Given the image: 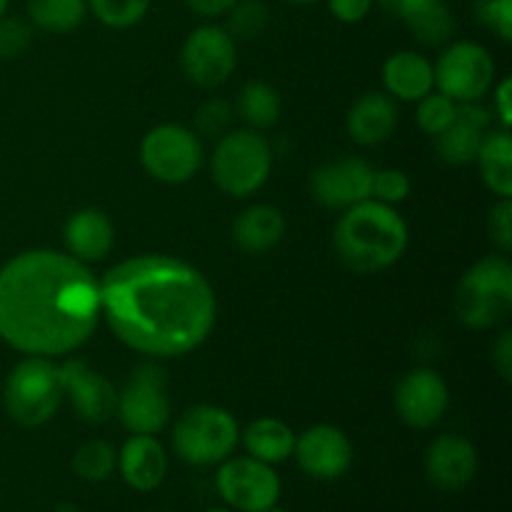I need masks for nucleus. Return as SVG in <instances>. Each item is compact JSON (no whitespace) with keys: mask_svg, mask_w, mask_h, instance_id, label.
<instances>
[{"mask_svg":"<svg viewBox=\"0 0 512 512\" xmlns=\"http://www.w3.org/2000/svg\"><path fill=\"white\" fill-rule=\"evenodd\" d=\"M403 20L413 38L423 45H443L455 30V20L443 0H430V3L420 5L413 13L405 15Z\"/></svg>","mask_w":512,"mask_h":512,"instance_id":"28","label":"nucleus"},{"mask_svg":"<svg viewBox=\"0 0 512 512\" xmlns=\"http://www.w3.org/2000/svg\"><path fill=\"white\" fill-rule=\"evenodd\" d=\"M425 473L438 490L460 493L478 473V450L463 435H440L425 453Z\"/></svg>","mask_w":512,"mask_h":512,"instance_id":"17","label":"nucleus"},{"mask_svg":"<svg viewBox=\"0 0 512 512\" xmlns=\"http://www.w3.org/2000/svg\"><path fill=\"white\" fill-rule=\"evenodd\" d=\"M333 248L340 263L353 273H380L403 258L408 225L393 205L368 198L345 210L335 225Z\"/></svg>","mask_w":512,"mask_h":512,"instance_id":"3","label":"nucleus"},{"mask_svg":"<svg viewBox=\"0 0 512 512\" xmlns=\"http://www.w3.org/2000/svg\"><path fill=\"white\" fill-rule=\"evenodd\" d=\"M225 30L233 40H253L265 33L270 25V8L263 0H235L233 8L225 13Z\"/></svg>","mask_w":512,"mask_h":512,"instance_id":"30","label":"nucleus"},{"mask_svg":"<svg viewBox=\"0 0 512 512\" xmlns=\"http://www.w3.org/2000/svg\"><path fill=\"white\" fill-rule=\"evenodd\" d=\"M435 85L455 103H475L495 80V60L480 43H453L435 65Z\"/></svg>","mask_w":512,"mask_h":512,"instance_id":"11","label":"nucleus"},{"mask_svg":"<svg viewBox=\"0 0 512 512\" xmlns=\"http://www.w3.org/2000/svg\"><path fill=\"white\" fill-rule=\"evenodd\" d=\"M293 455L300 470L315 480H338L353 465V445L335 425H313L305 430L295 438Z\"/></svg>","mask_w":512,"mask_h":512,"instance_id":"14","label":"nucleus"},{"mask_svg":"<svg viewBox=\"0 0 512 512\" xmlns=\"http://www.w3.org/2000/svg\"><path fill=\"white\" fill-rule=\"evenodd\" d=\"M238 50L230 33L220 25H200L185 38L180 65L188 80L200 88H215L233 75Z\"/></svg>","mask_w":512,"mask_h":512,"instance_id":"12","label":"nucleus"},{"mask_svg":"<svg viewBox=\"0 0 512 512\" xmlns=\"http://www.w3.org/2000/svg\"><path fill=\"white\" fill-rule=\"evenodd\" d=\"M418 103V125L428 135L443 133L455 120V113H458V103L455 100H450L443 93H433V90L425 98H420Z\"/></svg>","mask_w":512,"mask_h":512,"instance_id":"32","label":"nucleus"},{"mask_svg":"<svg viewBox=\"0 0 512 512\" xmlns=\"http://www.w3.org/2000/svg\"><path fill=\"white\" fill-rule=\"evenodd\" d=\"M345 125L358 145H380L398 128V105L388 93H365L348 110Z\"/></svg>","mask_w":512,"mask_h":512,"instance_id":"20","label":"nucleus"},{"mask_svg":"<svg viewBox=\"0 0 512 512\" xmlns=\"http://www.w3.org/2000/svg\"><path fill=\"white\" fill-rule=\"evenodd\" d=\"M88 10L108 28L125 30L148 15L150 0H88Z\"/></svg>","mask_w":512,"mask_h":512,"instance_id":"31","label":"nucleus"},{"mask_svg":"<svg viewBox=\"0 0 512 512\" xmlns=\"http://www.w3.org/2000/svg\"><path fill=\"white\" fill-rule=\"evenodd\" d=\"M383 83L388 95L398 100H420L433 90L435 70L425 55L400 50L383 65Z\"/></svg>","mask_w":512,"mask_h":512,"instance_id":"21","label":"nucleus"},{"mask_svg":"<svg viewBox=\"0 0 512 512\" xmlns=\"http://www.w3.org/2000/svg\"><path fill=\"white\" fill-rule=\"evenodd\" d=\"M485 130L475 128V125L465 123L455 115L453 123L443 130V133L433 135L435 138V150H438L440 160H445L448 165H468L478 158V150L483 145Z\"/></svg>","mask_w":512,"mask_h":512,"instance_id":"27","label":"nucleus"},{"mask_svg":"<svg viewBox=\"0 0 512 512\" xmlns=\"http://www.w3.org/2000/svg\"><path fill=\"white\" fill-rule=\"evenodd\" d=\"M380 5H383L385 10H388L390 15H398V18H405L408 13H413L415 8H420V5L430 3V0H378Z\"/></svg>","mask_w":512,"mask_h":512,"instance_id":"42","label":"nucleus"},{"mask_svg":"<svg viewBox=\"0 0 512 512\" xmlns=\"http://www.w3.org/2000/svg\"><path fill=\"white\" fill-rule=\"evenodd\" d=\"M288 3H293V5H313V3H320V0H288Z\"/></svg>","mask_w":512,"mask_h":512,"instance_id":"44","label":"nucleus"},{"mask_svg":"<svg viewBox=\"0 0 512 512\" xmlns=\"http://www.w3.org/2000/svg\"><path fill=\"white\" fill-rule=\"evenodd\" d=\"M100 320V283L58 250H28L0 268V338L25 355H68Z\"/></svg>","mask_w":512,"mask_h":512,"instance_id":"2","label":"nucleus"},{"mask_svg":"<svg viewBox=\"0 0 512 512\" xmlns=\"http://www.w3.org/2000/svg\"><path fill=\"white\" fill-rule=\"evenodd\" d=\"M165 380L163 368L153 363H145L135 368L133 378L118 393V403H115V413H118L120 423L125 430L133 435H158L170 423V403L165 395Z\"/></svg>","mask_w":512,"mask_h":512,"instance_id":"10","label":"nucleus"},{"mask_svg":"<svg viewBox=\"0 0 512 512\" xmlns=\"http://www.w3.org/2000/svg\"><path fill=\"white\" fill-rule=\"evenodd\" d=\"M460 323L488 330L512 310V265L505 255H485L460 278L453 298Z\"/></svg>","mask_w":512,"mask_h":512,"instance_id":"4","label":"nucleus"},{"mask_svg":"<svg viewBox=\"0 0 512 512\" xmlns=\"http://www.w3.org/2000/svg\"><path fill=\"white\" fill-rule=\"evenodd\" d=\"M490 240L498 245L503 253H508L512 248V203L510 198H500L498 205H493L488 220Z\"/></svg>","mask_w":512,"mask_h":512,"instance_id":"37","label":"nucleus"},{"mask_svg":"<svg viewBox=\"0 0 512 512\" xmlns=\"http://www.w3.org/2000/svg\"><path fill=\"white\" fill-rule=\"evenodd\" d=\"M475 18L503 43L512 40V0H475Z\"/></svg>","mask_w":512,"mask_h":512,"instance_id":"34","label":"nucleus"},{"mask_svg":"<svg viewBox=\"0 0 512 512\" xmlns=\"http://www.w3.org/2000/svg\"><path fill=\"white\" fill-rule=\"evenodd\" d=\"M215 490L230 510L265 512L275 508L283 493L273 465L250 458H228L215 475Z\"/></svg>","mask_w":512,"mask_h":512,"instance_id":"9","label":"nucleus"},{"mask_svg":"<svg viewBox=\"0 0 512 512\" xmlns=\"http://www.w3.org/2000/svg\"><path fill=\"white\" fill-rule=\"evenodd\" d=\"M235 110L250 128L263 130L273 128L278 123L280 113H283V103H280V95L273 85L263 83V80H250L238 93Z\"/></svg>","mask_w":512,"mask_h":512,"instance_id":"25","label":"nucleus"},{"mask_svg":"<svg viewBox=\"0 0 512 512\" xmlns=\"http://www.w3.org/2000/svg\"><path fill=\"white\" fill-rule=\"evenodd\" d=\"M140 163L148 170L150 178L160 183H188L203 165V145L198 135L185 125L165 123L143 138Z\"/></svg>","mask_w":512,"mask_h":512,"instance_id":"8","label":"nucleus"},{"mask_svg":"<svg viewBox=\"0 0 512 512\" xmlns=\"http://www.w3.org/2000/svg\"><path fill=\"white\" fill-rule=\"evenodd\" d=\"M158 512H170V510H158Z\"/></svg>","mask_w":512,"mask_h":512,"instance_id":"48","label":"nucleus"},{"mask_svg":"<svg viewBox=\"0 0 512 512\" xmlns=\"http://www.w3.org/2000/svg\"><path fill=\"white\" fill-rule=\"evenodd\" d=\"M33 43V23L18 15L0 18V58H18Z\"/></svg>","mask_w":512,"mask_h":512,"instance_id":"33","label":"nucleus"},{"mask_svg":"<svg viewBox=\"0 0 512 512\" xmlns=\"http://www.w3.org/2000/svg\"><path fill=\"white\" fill-rule=\"evenodd\" d=\"M375 0H328V8L340 23H360L368 18Z\"/></svg>","mask_w":512,"mask_h":512,"instance_id":"38","label":"nucleus"},{"mask_svg":"<svg viewBox=\"0 0 512 512\" xmlns=\"http://www.w3.org/2000/svg\"><path fill=\"white\" fill-rule=\"evenodd\" d=\"M273 168V153L263 135L255 130H228L218 140L210 175L225 195L248 198L260 190Z\"/></svg>","mask_w":512,"mask_h":512,"instance_id":"7","label":"nucleus"},{"mask_svg":"<svg viewBox=\"0 0 512 512\" xmlns=\"http://www.w3.org/2000/svg\"><path fill=\"white\" fill-rule=\"evenodd\" d=\"M243 445L250 458L278 465L293 458L295 433L278 418H258L245 428Z\"/></svg>","mask_w":512,"mask_h":512,"instance_id":"23","label":"nucleus"},{"mask_svg":"<svg viewBox=\"0 0 512 512\" xmlns=\"http://www.w3.org/2000/svg\"><path fill=\"white\" fill-rule=\"evenodd\" d=\"M53 512H80V508L75 503H58Z\"/></svg>","mask_w":512,"mask_h":512,"instance_id":"43","label":"nucleus"},{"mask_svg":"<svg viewBox=\"0 0 512 512\" xmlns=\"http://www.w3.org/2000/svg\"><path fill=\"white\" fill-rule=\"evenodd\" d=\"M485 185L500 198L512 195V138L508 130H488L478 150Z\"/></svg>","mask_w":512,"mask_h":512,"instance_id":"24","label":"nucleus"},{"mask_svg":"<svg viewBox=\"0 0 512 512\" xmlns=\"http://www.w3.org/2000/svg\"><path fill=\"white\" fill-rule=\"evenodd\" d=\"M393 400L400 420L410 428H433L448 410L450 393L435 370L418 368L400 378Z\"/></svg>","mask_w":512,"mask_h":512,"instance_id":"15","label":"nucleus"},{"mask_svg":"<svg viewBox=\"0 0 512 512\" xmlns=\"http://www.w3.org/2000/svg\"><path fill=\"white\" fill-rule=\"evenodd\" d=\"M310 190H313V198L325 208L348 210L370 198L373 168L353 155L335 158L310 175Z\"/></svg>","mask_w":512,"mask_h":512,"instance_id":"13","label":"nucleus"},{"mask_svg":"<svg viewBox=\"0 0 512 512\" xmlns=\"http://www.w3.org/2000/svg\"><path fill=\"white\" fill-rule=\"evenodd\" d=\"M493 365L503 380L512 378V333L503 330L493 343Z\"/></svg>","mask_w":512,"mask_h":512,"instance_id":"39","label":"nucleus"},{"mask_svg":"<svg viewBox=\"0 0 512 512\" xmlns=\"http://www.w3.org/2000/svg\"><path fill=\"white\" fill-rule=\"evenodd\" d=\"M60 368L50 358L30 355L10 370L3 388V403L10 418L23 428H40L58 413L63 403Z\"/></svg>","mask_w":512,"mask_h":512,"instance_id":"5","label":"nucleus"},{"mask_svg":"<svg viewBox=\"0 0 512 512\" xmlns=\"http://www.w3.org/2000/svg\"><path fill=\"white\" fill-rule=\"evenodd\" d=\"M8 3H10V0H0V18H3L5 10H8Z\"/></svg>","mask_w":512,"mask_h":512,"instance_id":"45","label":"nucleus"},{"mask_svg":"<svg viewBox=\"0 0 512 512\" xmlns=\"http://www.w3.org/2000/svg\"><path fill=\"white\" fill-rule=\"evenodd\" d=\"M58 368L63 395L70 398L75 415L90 425H100L110 420V415L115 413V403H118V393H115L113 383L80 358L65 360Z\"/></svg>","mask_w":512,"mask_h":512,"instance_id":"16","label":"nucleus"},{"mask_svg":"<svg viewBox=\"0 0 512 512\" xmlns=\"http://www.w3.org/2000/svg\"><path fill=\"white\" fill-rule=\"evenodd\" d=\"M88 15V0H28V20L45 33H73Z\"/></svg>","mask_w":512,"mask_h":512,"instance_id":"26","label":"nucleus"},{"mask_svg":"<svg viewBox=\"0 0 512 512\" xmlns=\"http://www.w3.org/2000/svg\"><path fill=\"white\" fill-rule=\"evenodd\" d=\"M118 470L135 493H153L168 475V453L155 435H133L118 453Z\"/></svg>","mask_w":512,"mask_h":512,"instance_id":"18","label":"nucleus"},{"mask_svg":"<svg viewBox=\"0 0 512 512\" xmlns=\"http://www.w3.org/2000/svg\"><path fill=\"white\" fill-rule=\"evenodd\" d=\"M495 113L500 115L503 125L508 128L512 120V110H510V80H503L495 90Z\"/></svg>","mask_w":512,"mask_h":512,"instance_id":"41","label":"nucleus"},{"mask_svg":"<svg viewBox=\"0 0 512 512\" xmlns=\"http://www.w3.org/2000/svg\"><path fill=\"white\" fill-rule=\"evenodd\" d=\"M205 512H235V510H230V508H210V510H205Z\"/></svg>","mask_w":512,"mask_h":512,"instance_id":"46","label":"nucleus"},{"mask_svg":"<svg viewBox=\"0 0 512 512\" xmlns=\"http://www.w3.org/2000/svg\"><path fill=\"white\" fill-rule=\"evenodd\" d=\"M285 220L283 213L273 205H253L243 210L233 225V238L240 250L250 255H263L283 240Z\"/></svg>","mask_w":512,"mask_h":512,"instance_id":"22","label":"nucleus"},{"mask_svg":"<svg viewBox=\"0 0 512 512\" xmlns=\"http://www.w3.org/2000/svg\"><path fill=\"white\" fill-rule=\"evenodd\" d=\"M265 512H288V510H283V508H278V505H275V508H270V510H265Z\"/></svg>","mask_w":512,"mask_h":512,"instance_id":"47","label":"nucleus"},{"mask_svg":"<svg viewBox=\"0 0 512 512\" xmlns=\"http://www.w3.org/2000/svg\"><path fill=\"white\" fill-rule=\"evenodd\" d=\"M235 0H185L190 10L200 18H225Z\"/></svg>","mask_w":512,"mask_h":512,"instance_id":"40","label":"nucleus"},{"mask_svg":"<svg viewBox=\"0 0 512 512\" xmlns=\"http://www.w3.org/2000/svg\"><path fill=\"white\" fill-rule=\"evenodd\" d=\"M410 195V178L398 168H385L373 173V190L370 198L378 200L385 205H398L403 203Z\"/></svg>","mask_w":512,"mask_h":512,"instance_id":"36","label":"nucleus"},{"mask_svg":"<svg viewBox=\"0 0 512 512\" xmlns=\"http://www.w3.org/2000/svg\"><path fill=\"white\" fill-rule=\"evenodd\" d=\"M238 443V420L218 405H195L185 410L173 428L175 455L195 468L220 465L233 455Z\"/></svg>","mask_w":512,"mask_h":512,"instance_id":"6","label":"nucleus"},{"mask_svg":"<svg viewBox=\"0 0 512 512\" xmlns=\"http://www.w3.org/2000/svg\"><path fill=\"white\" fill-rule=\"evenodd\" d=\"M233 123V105L223 98H213L208 103L200 105L198 115H195V128L198 133L208 135V138H223Z\"/></svg>","mask_w":512,"mask_h":512,"instance_id":"35","label":"nucleus"},{"mask_svg":"<svg viewBox=\"0 0 512 512\" xmlns=\"http://www.w3.org/2000/svg\"><path fill=\"white\" fill-rule=\"evenodd\" d=\"M63 240L68 255L80 263H98L108 258L115 243V228L108 215L98 208H83L65 220Z\"/></svg>","mask_w":512,"mask_h":512,"instance_id":"19","label":"nucleus"},{"mask_svg":"<svg viewBox=\"0 0 512 512\" xmlns=\"http://www.w3.org/2000/svg\"><path fill=\"white\" fill-rule=\"evenodd\" d=\"M100 283V315L120 343L150 358H180L213 333L218 300L205 275L170 255L113 265Z\"/></svg>","mask_w":512,"mask_h":512,"instance_id":"1","label":"nucleus"},{"mask_svg":"<svg viewBox=\"0 0 512 512\" xmlns=\"http://www.w3.org/2000/svg\"><path fill=\"white\" fill-rule=\"evenodd\" d=\"M118 468V453L105 440H88L73 455V473L83 483H105Z\"/></svg>","mask_w":512,"mask_h":512,"instance_id":"29","label":"nucleus"}]
</instances>
